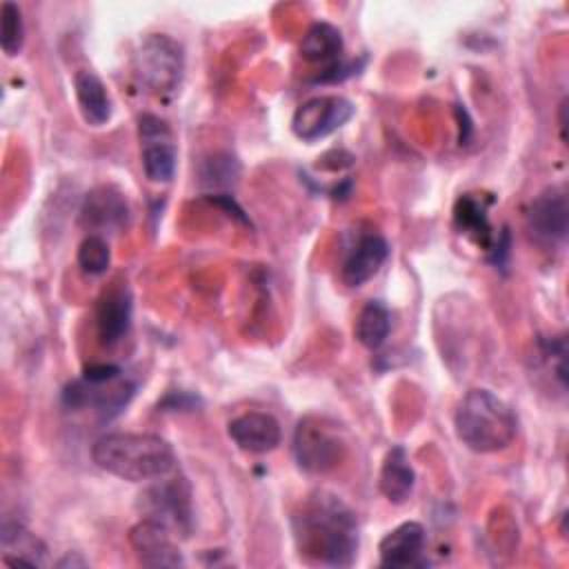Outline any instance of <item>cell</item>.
I'll use <instances>...</instances> for the list:
<instances>
[{
	"mask_svg": "<svg viewBox=\"0 0 569 569\" xmlns=\"http://www.w3.org/2000/svg\"><path fill=\"white\" fill-rule=\"evenodd\" d=\"M300 558L313 565L349 567L358 558L356 513L329 491L311 493L291 518Z\"/></svg>",
	"mask_w": 569,
	"mask_h": 569,
	"instance_id": "6da1fadb",
	"label": "cell"
},
{
	"mask_svg": "<svg viewBox=\"0 0 569 569\" xmlns=\"http://www.w3.org/2000/svg\"><path fill=\"white\" fill-rule=\"evenodd\" d=\"M91 460L107 473L129 482L164 478L176 467L173 447L156 433H107L91 447Z\"/></svg>",
	"mask_w": 569,
	"mask_h": 569,
	"instance_id": "7a4b0ae2",
	"label": "cell"
},
{
	"mask_svg": "<svg viewBox=\"0 0 569 569\" xmlns=\"http://www.w3.org/2000/svg\"><path fill=\"white\" fill-rule=\"evenodd\" d=\"M453 429L467 449L476 453H496L516 440L518 416L493 391L469 389L456 407Z\"/></svg>",
	"mask_w": 569,
	"mask_h": 569,
	"instance_id": "3957f363",
	"label": "cell"
},
{
	"mask_svg": "<svg viewBox=\"0 0 569 569\" xmlns=\"http://www.w3.org/2000/svg\"><path fill=\"white\" fill-rule=\"evenodd\" d=\"M136 393V385L127 380L116 365H91L80 378L71 380L62 391L67 409H93L100 418L120 413Z\"/></svg>",
	"mask_w": 569,
	"mask_h": 569,
	"instance_id": "277c9868",
	"label": "cell"
},
{
	"mask_svg": "<svg viewBox=\"0 0 569 569\" xmlns=\"http://www.w3.org/2000/svg\"><path fill=\"white\" fill-rule=\"evenodd\" d=\"M347 453L342 429L325 416H305L293 431V456L307 473H329Z\"/></svg>",
	"mask_w": 569,
	"mask_h": 569,
	"instance_id": "5b68a950",
	"label": "cell"
},
{
	"mask_svg": "<svg viewBox=\"0 0 569 569\" xmlns=\"http://www.w3.org/2000/svg\"><path fill=\"white\" fill-rule=\"evenodd\" d=\"M136 73L153 96L173 93L184 73V51L167 33H149L136 51Z\"/></svg>",
	"mask_w": 569,
	"mask_h": 569,
	"instance_id": "8992f818",
	"label": "cell"
},
{
	"mask_svg": "<svg viewBox=\"0 0 569 569\" xmlns=\"http://www.w3.org/2000/svg\"><path fill=\"white\" fill-rule=\"evenodd\" d=\"M142 518L167 527L173 536H189L193 527L191 489L184 478H167L147 487L138 496Z\"/></svg>",
	"mask_w": 569,
	"mask_h": 569,
	"instance_id": "52a82bcc",
	"label": "cell"
},
{
	"mask_svg": "<svg viewBox=\"0 0 569 569\" xmlns=\"http://www.w3.org/2000/svg\"><path fill=\"white\" fill-rule=\"evenodd\" d=\"M353 113L356 107L351 100L342 96H318L296 109L291 118V129L300 140L316 142L347 124Z\"/></svg>",
	"mask_w": 569,
	"mask_h": 569,
	"instance_id": "ba28073f",
	"label": "cell"
},
{
	"mask_svg": "<svg viewBox=\"0 0 569 569\" xmlns=\"http://www.w3.org/2000/svg\"><path fill=\"white\" fill-rule=\"evenodd\" d=\"M142 171L151 182H169L176 173L178 151L167 122L153 113H142L138 120Z\"/></svg>",
	"mask_w": 569,
	"mask_h": 569,
	"instance_id": "9c48e42d",
	"label": "cell"
},
{
	"mask_svg": "<svg viewBox=\"0 0 569 569\" xmlns=\"http://www.w3.org/2000/svg\"><path fill=\"white\" fill-rule=\"evenodd\" d=\"M529 236L540 244H560L569 231V202L562 189H545L538 193L525 216Z\"/></svg>",
	"mask_w": 569,
	"mask_h": 569,
	"instance_id": "30bf717a",
	"label": "cell"
},
{
	"mask_svg": "<svg viewBox=\"0 0 569 569\" xmlns=\"http://www.w3.org/2000/svg\"><path fill=\"white\" fill-rule=\"evenodd\" d=\"M131 291L127 282H111L96 305V331L104 347L118 345L131 327Z\"/></svg>",
	"mask_w": 569,
	"mask_h": 569,
	"instance_id": "8fae6325",
	"label": "cell"
},
{
	"mask_svg": "<svg viewBox=\"0 0 569 569\" xmlns=\"http://www.w3.org/2000/svg\"><path fill=\"white\" fill-rule=\"evenodd\" d=\"M129 542L136 551V558L144 567H180L184 565V558L173 542V533L153 522L142 518L136 522L129 531Z\"/></svg>",
	"mask_w": 569,
	"mask_h": 569,
	"instance_id": "7c38bea8",
	"label": "cell"
},
{
	"mask_svg": "<svg viewBox=\"0 0 569 569\" xmlns=\"http://www.w3.org/2000/svg\"><path fill=\"white\" fill-rule=\"evenodd\" d=\"M131 209L124 193L111 184L91 189L80 207V220L93 231H118L129 224Z\"/></svg>",
	"mask_w": 569,
	"mask_h": 569,
	"instance_id": "4fadbf2b",
	"label": "cell"
},
{
	"mask_svg": "<svg viewBox=\"0 0 569 569\" xmlns=\"http://www.w3.org/2000/svg\"><path fill=\"white\" fill-rule=\"evenodd\" d=\"M389 258V242L382 233L360 231L342 260V280L349 287H360L371 280Z\"/></svg>",
	"mask_w": 569,
	"mask_h": 569,
	"instance_id": "5bb4252c",
	"label": "cell"
},
{
	"mask_svg": "<svg viewBox=\"0 0 569 569\" xmlns=\"http://www.w3.org/2000/svg\"><path fill=\"white\" fill-rule=\"evenodd\" d=\"M427 545L425 527L416 520H407L391 529L378 545L380 565L389 569H409L422 565Z\"/></svg>",
	"mask_w": 569,
	"mask_h": 569,
	"instance_id": "9a60e30c",
	"label": "cell"
},
{
	"mask_svg": "<svg viewBox=\"0 0 569 569\" xmlns=\"http://www.w3.org/2000/svg\"><path fill=\"white\" fill-rule=\"evenodd\" d=\"M229 438L249 453L273 451L282 440L280 422L264 411H247L233 418L227 427Z\"/></svg>",
	"mask_w": 569,
	"mask_h": 569,
	"instance_id": "2e32d148",
	"label": "cell"
},
{
	"mask_svg": "<svg viewBox=\"0 0 569 569\" xmlns=\"http://www.w3.org/2000/svg\"><path fill=\"white\" fill-rule=\"evenodd\" d=\"M73 93L82 120L91 127H102L111 118V98L98 73L80 69L73 76Z\"/></svg>",
	"mask_w": 569,
	"mask_h": 569,
	"instance_id": "e0dca14e",
	"label": "cell"
},
{
	"mask_svg": "<svg viewBox=\"0 0 569 569\" xmlns=\"http://www.w3.org/2000/svg\"><path fill=\"white\" fill-rule=\"evenodd\" d=\"M416 485V471L409 462L407 449L402 445H396L387 451L382 467H380V476H378V487L380 493L393 502V505H402Z\"/></svg>",
	"mask_w": 569,
	"mask_h": 569,
	"instance_id": "ac0fdd59",
	"label": "cell"
},
{
	"mask_svg": "<svg viewBox=\"0 0 569 569\" xmlns=\"http://www.w3.org/2000/svg\"><path fill=\"white\" fill-rule=\"evenodd\" d=\"M2 560L9 567L27 565V567H44L47 565V547L44 542L24 529L20 522L2 525Z\"/></svg>",
	"mask_w": 569,
	"mask_h": 569,
	"instance_id": "d6986e66",
	"label": "cell"
},
{
	"mask_svg": "<svg viewBox=\"0 0 569 569\" xmlns=\"http://www.w3.org/2000/svg\"><path fill=\"white\" fill-rule=\"evenodd\" d=\"M342 47L345 44H342V36H340L338 27H333L329 22H313L300 40V56L307 62L327 64V69H329L336 62H340Z\"/></svg>",
	"mask_w": 569,
	"mask_h": 569,
	"instance_id": "ffe728a7",
	"label": "cell"
},
{
	"mask_svg": "<svg viewBox=\"0 0 569 569\" xmlns=\"http://www.w3.org/2000/svg\"><path fill=\"white\" fill-rule=\"evenodd\" d=\"M453 222L458 227L460 233H465L467 238H471L476 244L485 247L487 251H491V240H493V231L489 224V216L487 209L482 207L480 200H476L471 193H465L456 200L453 207Z\"/></svg>",
	"mask_w": 569,
	"mask_h": 569,
	"instance_id": "44dd1931",
	"label": "cell"
},
{
	"mask_svg": "<svg viewBox=\"0 0 569 569\" xmlns=\"http://www.w3.org/2000/svg\"><path fill=\"white\" fill-rule=\"evenodd\" d=\"M391 331V313L389 309L380 302V300H369L353 325V333L356 340L367 347V349H378L385 345V340L389 338Z\"/></svg>",
	"mask_w": 569,
	"mask_h": 569,
	"instance_id": "7402d4cb",
	"label": "cell"
},
{
	"mask_svg": "<svg viewBox=\"0 0 569 569\" xmlns=\"http://www.w3.org/2000/svg\"><path fill=\"white\" fill-rule=\"evenodd\" d=\"M240 173V164L229 153H216L200 164V182L211 189L231 187Z\"/></svg>",
	"mask_w": 569,
	"mask_h": 569,
	"instance_id": "603a6c76",
	"label": "cell"
},
{
	"mask_svg": "<svg viewBox=\"0 0 569 569\" xmlns=\"http://www.w3.org/2000/svg\"><path fill=\"white\" fill-rule=\"evenodd\" d=\"M24 42L22 13L16 2H2L0 7V47L7 56H18Z\"/></svg>",
	"mask_w": 569,
	"mask_h": 569,
	"instance_id": "cb8c5ba5",
	"label": "cell"
},
{
	"mask_svg": "<svg viewBox=\"0 0 569 569\" xmlns=\"http://www.w3.org/2000/svg\"><path fill=\"white\" fill-rule=\"evenodd\" d=\"M109 264H111V249L107 240L98 233L87 236L78 247V267L87 276H100L109 269Z\"/></svg>",
	"mask_w": 569,
	"mask_h": 569,
	"instance_id": "d4e9b609",
	"label": "cell"
},
{
	"mask_svg": "<svg viewBox=\"0 0 569 569\" xmlns=\"http://www.w3.org/2000/svg\"><path fill=\"white\" fill-rule=\"evenodd\" d=\"M84 565H87V560L78 558L76 551H73V553H67V556L58 562V567H84Z\"/></svg>",
	"mask_w": 569,
	"mask_h": 569,
	"instance_id": "484cf974",
	"label": "cell"
},
{
	"mask_svg": "<svg viewBox=\"0 0 569 569\" xmlns=\"http://www.w3.org/2000/svg\"><path fill=\"white\" fill-rule=\"evenodd\" d=\"M565 111H567V100H562L560 102V118H558V122H560V138H562V142L567 140V136H565Z\"/></svg>",
	"mask_w": 569,
	"mask_h": 569,
	"instance_id": "4316f807",
	"label": "cell"
}]
</instances>
